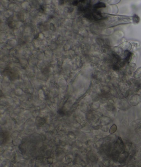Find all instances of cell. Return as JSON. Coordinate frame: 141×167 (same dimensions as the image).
Listing matches in <instances>:
<instances>
[{"instance_id": "6da1fadb", "label": "cell", "mask_w": 141, "mask_h": 167, "mask_svg": "<svg viewBox=\"0 0 141 167\" xmlns=\"http://www.w3.org/2000/svg\"><path fill=\"white\" fill-rule=\"evenodd\" d=\"M46 119L44 117L38 116L35 119V123L37 127H41L46 123Z\"/></svg>"}, {"instance_id": "7a4b0ae2", "label": "cell", "mask_w": 141, "mask_h": 167, "mask_svg": "<svg viewBox=\"0 0 141 167\" xmlns=\"http://www.w3.org/2000/svg\"><path fill=\"white\" fill-rule=\"evenodd\" d=\"M105 7V5L104 4L100 2L99 3L95 5V8H101V7Z\"/></svg>"}, {"instance_id": "3957f363", "label": "cell", "mask_w": 141, "mask_h": 167, "mask_svg": "<svg viewBox=\"0 0 141 167\" xmlns=\"http://www.w3.org/2000/svg\"><path fill=\"white\" fill-rule=\"evenodd\" d=\"M58 113L61 116H64L65 115V112L62 109H60L57 111Z\"/></svg>"}, {"instance_id": "277c9868", "label": "cell", "mask_w": 141, "mask_h": 167, "mask_svg": "<svg viewBox=\"0 0 141 167\" xmlns=\"http://www.w3.org/2000/svg\"><path fill=\"white\" fill-rule=\"evenodd\" d=\"M77 3H78V2L77 1H74L73 3V4L74 5H76L77 4Z\"/></svg>"}]
</instances>
